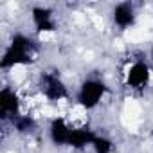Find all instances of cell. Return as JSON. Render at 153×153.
Masks as SVG:
<instances>
[{
	"mask_svg": "<svg viewBox=\"0 0 153 153\" xmlns=\"http://www.w3.org/2000/svg\"><path fill=\"white\" fill-rule=\"evenodd\" d=\"M96 131L90 130L88 126H79V128H74L72 130V135H70V140H68V148H74V149H85V148H90L94 139H96Z\"/></svg>",
	"mask_w": 153,
	"mask_h": 153,
	"instance_id": "9c48e42d",
	"label": "cell"
},
{
	"mask_svg": "<svg viewBox=\"0 0 153 153\" xmlns=\"http://www.w3.org/2000/svg\"><path fill=\"white\" fill-rule=\"evenodd\" d=\"M112 24L114 27H117L119 31H126L130 27L135 25V20H137V11H135V6L133 2H117L114 7H112Z\"/></svg>",
	"mask_w": 153,
	"mask_h": 153,
	"instance_id": "5b68a950",
	"label": "cell"
},
{
	"mask_svg": "<svg viewBox=\"0 0 153 153\" xmlns=\"http://www.w3.org/2000/svg\"><path fill=\"white\" fill-rule=\"evenodd\" d=\"M74 126H70L63 117H54L49 123V139L54 146H68Z\"/></svg>",
	"mask_w": 153,
	"mask_h": 153,
	"instance_id": "ba28073f",
	"label": "cell"
},
{
	"mask_svg": "<svg viewBox=\"0 0 153 153\" xmlns=\"http://www.w3.org/2000/svg\"><path fill=\"white\" fill-rule=\"evenodd\" d=\"M90 148H92L94 153H114L115 144L106 135H96V139H94V142H92Z\"/></svg>",
	"mask_w": 153,
	"mask_h": 153,
	"instance_id": "8fae6325",
	"label": "cell"
},
{
	"mask_svg": "<svg viewBox=\"0 0 153 153\" xmlns=\"http://www.w3.org/2000/svg\"><path fill=\"white\" fill-rule=\"evenodd\" d=\"M20 115V96L15 88L4 87L0 90V119L13 121Z\"/></svg>",
	"mask_w": 153,
	"mask_h": 153,
	"instance_id": "8992f818",
	"label": "cell"
},
{
	"mask_svg": "<svg viewBox=\"0 0 153 153\" xmlns=\"http://www.w3.org/2000/svg\"><path fill=\"white\" fill-rule=\"evenodd\" d=\"M31 20L36 33H54L58 24L54 18V11L45 6H34L31 9Z\"/></svg>",
	"mask_w": 153,
	"mask_h": 153,
	"instance_id": "52a82bcc",
	"label": "cell"
},
{
	"mask_svg": "<svg viewBox=\"0 0 153 153\" xmlns=\"http://www.w3.org/2000/svg\"><path fill=\"white\" fill-rule=\"evenodd\" d=\"M149 58H151V61H153V43H151V47H149Z\"/></svg>",
	"mask_w": 153,
	"mask_h": 153,
	"instance_id": "7c38bea8",
	"label": "cell"
},
{
	"mask_svg": "<svg viewBox=\"0 0 153 153\" xmlns=\"http://www.w3.org/2000/svg\"><path fill=\"white\" fill-rule=\"evenodd\" d=\"M36 52H38V43L31 36L24 33H16L11 38L9 45L6 47L2 58H0V68L9 70L18 65H27L36 58Z\"/></svg>",
	"mask_w": 153,
	"mask_h": 153,
	"instance_id": "6da1fadb",
	"label": "cell"
},
{
	"mask_svg": "<svg viewBox=\"0 0 153 153\" xmlns=\"http://www.w3.org/2000/svg\"><path fill=\"white\" fill-rule=\"evenodd\" d=\"M106 92H108V87H106V83L103 79H99V78H87L78 87V92H76V103H78L81 108H85V110H94L105 99Z\"/></svg>",
	"mask_w": 153,
	"mask_h": 153,
	"instance_id": "7a4b0ae2",
	"label": "cell"
},
{
	"mask_svg": "<svg viewBox=\"0 0 153 153\" xmlns=\"http://www.w3.org/2000/svg\"><path fill=\"white\" fill-rule=\"evenodd\" d=\"M40 90L49 101H63L68 97V88L58 72H43L40 79Z\"/></svg>",
	"mask_w": 153,
	"mask_h": 153,
	"instance_id": "3957f363",
	"label": "cell"
},
{
	"mask_svg": "<svg viewBox=\"0 0 153 153\" xmlns=\"http://www.w3.org/2000/svg\"><path fill=\"white\" fill-rule=\"evenodd\" d=\"M11 124H13L15 131H16V133H22V135L33 133V131L36 130V121H34L31 115H27V114H20L18 117H15V119L11 121Z\"/></svg>",
	"mask_w": 153,
	"mask_h": 153,
	"instance_id": "30bf717a",
	"label": "cell"
},
{
	"mask_svg": "<svg viewBox=\"0 0 153 153\" xmlns=\"http://www.w3.org/2000/svg\"><path fill=\"white\" fill-rule=\"evenodd\" d=\"M149 81H151V67L144 59H135L126 70V85L135 92H142L149 85Z\"/></svg>",
	"mask_w": 153,
	"mask_h": 153,
	"instance_id": "277c9868",
	"label": "cell"
}]
</instances>
